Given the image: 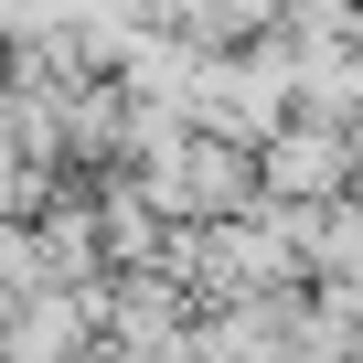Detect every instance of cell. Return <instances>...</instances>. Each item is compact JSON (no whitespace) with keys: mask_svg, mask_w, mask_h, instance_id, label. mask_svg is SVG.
<instances>
[{"mask_svg":"<svg viewBox=\"0 0 363 363\" xmlns=\"http://www.w3.org/2000/svg\"><path fill=\"white\" fill-rule=\"evenodd\" d=\"M331 182V139H278V193H320Z\"/></svg>","mask_w":363,"mask_h":363,"instance_id":"cell-1","label":"cell"}]
</instances>
